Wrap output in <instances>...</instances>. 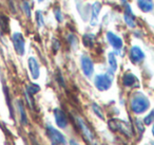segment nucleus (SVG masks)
<instances>
[{
    "label": "nucleus",
    "instance_id": "1",
    "mask_svg": "<svg viewBox=\"0 0 154 145\" xmlns=\"http://www.w3.org/2000/svg\"><path fill=\"white\" fill-rule=\"evenodd\" d=\"M131 110L135 114H141L146 112L150 107V101L147 96L141 92H136L131 98Z\"/></svg>",
    "mask_w": 154,
    "mask_h": 145
},
{
    "label": "nucleus",
    "instance_id": "2",
    "mask_svg": "<svg viewBox=\"0 0 154 145\" xmlns=\"http://www.w3.org/2000/svg\"><path fill=\"white\" fill-rule=\"evenodd\" d=\"M110 129L113 130V131H118L120 134H125L126 137H132L133 130L131 125L126 121H122L119 119H112L108 123Z\"/></svg>",
    "mask_w": 154,
    "mask_h": 145
},
{
    "label": "nucleus",
    "instance_id": "3",
    "mask_svg": "<svg viewBox=\"0 0 154 145\" xmlns=\"http://www.w3.org/2000/svg\"><path fill=\"white\" fill-rule=\"evenodd\" d=\"M75 120H76L77 126H78V128L80 129V131H82V136L85 137V139H86L87 141H89L91 144L96 145L94 134H93V131L91 130V128L89 127L88 124L86 123V121H85L82 117H79V115H76V117H75Z\"/></svg>",
    "mask_w": 154,
    "mask_h": 145
},
{
    "label": "nucleus",
    "instance_id": "4",
    "mask_svg": "<svg viewBox=\"0 0 154 145\" xmlns=\"http://www.w3.org/2000/svg\"><path fill=\"white\" fill-rule=\"evenodd\" d=\"M113 79L112 74L106 73V74H98L94 79V85L99 91H107L111 88Z\"/></svg>",
    "mask_w": 154,
    "mask_h": 145
},
{
    "label": "nucleus",
    "instance_id": "5",
    "mask_svg": "<svg viewBox=\"0 0 154 145\" xmlns=\"http://www.w3.org/2000/svg\"><path fill=\"white\" fill-rule=\"evenodd\" d=\"M47 134L51 141L52 145H66V141L64 136L56 128L51 125H47Z\"/></svg>",
    "mask_w": 154,
    "mask_h": 145
},
{
    "label": "nucleus",
    "instance_id": "6",
    "mask_svg": "<svg viewBox=\"0 0 154 145\" xmlns=\"http://www.w3.org/2000/svg\"><path fill=\"white\" fill-rule=\"evenodd\" d=\"M12 43H13L14 49L18 55L22 56L26 53V40L23 35L20 32H15L12 35Z\"/></svg>",
    "mask_w": 154,
    "mask_h": 145
},
{
    "label": "nucleus",
    "instance_id": "7",
    "mask_svg": "<svg viewBox=\"0 0 154 145\" xmlns=\"http://www.w3.org/2000/svg\"><path fill=\"white\" fill-rule=\"evenodd\" d=\"M80 65H82V69L84 74L87 77L92 76L93 73H94V64H93L92 60L88 55H82L80 57Z\"/></svg>",
    "mask_w": 154,
    "mask_h": 145
},
{
    "label": "nucleus",
    "instance_id": "8",
    "mask_svg": "<svg viewBox=\"0 0 154 145\" xmlns=\"http://www.w3.org/2000/svg\"><path fill=\"white\" fill-rule=\"evenodd\" d=\"M54 113V118H55V122L57 124L58 127L60 128H66L69 125V121L66 114L62 109L60 108H55L53 111Z\"/></svg>",
    "mask_w": 154,
    "mask_h": 145
},
{
    "label": "nucleus",
    "instance_id": "9",
    "mask_svg": "<svg viewBox=\"0 0 154 145\" xmlns=\"http://www.w3.org/2000/svg\"><path fill=\"white\" fill-rule=\"evenodd\" d=\"M107 40H108V43L110 44V46H111L115 51H119V50L122 49V46H124L122 39L120 38L118 35H116L115 33L108 32L107 33Z\"/></svg>",
    "mask_w": 154,
    "mask_h": 145
},
{
    "label": "nucleus",
    "instance_id": "10",
    "mask_svg": "<svg viewBox=\"0 0 154 145\" xmlns=\"http://www.w3.org/2000/svg\"><path fill=\"white\" fill-rule=\"evenodd\" d=\"M130 60L135 65L140 64L145 60V53L138 46H133L130 49Z\"/></svg>",
    "mask_w": 154,
    "mask_h": 145
},
{
    "label": "nucleus",
    "instance_id": "11",
    "mask_svg": "<svg viewBox=\"0 0 154 145\" xmlns=\"http://www.w3.org/2000/svg\"><path fill=\"white\" fill-rule=\"evenodd\" d=\"M124 19L125 22L127 24V26L130 29H134L136 27V20H135V16L134 13L132 12L130 5L127 3L125 5V15H124Z\"/></svg>",
    "mask_w": 154,
    "mask_h": 145
},
{
    "label": "nucleus",
    "instance_id": "12",
    "mask_svg": "<svg viewBox=\"0 0 154 145\" xmlns=\"http://www.w3.org/2000/svg\"><path fill=\"white\" fill-rule=\"evenodd\" d=\"M28 66L29 70H30L31 76L33 79H37L40 74V67H39V63L37 62V60L33 56H31L28 60Z\"/></svg>",
    "mask_w": 154,
    "mask_h": 145
},
{
    "label": "nucleus",
    "instance_id": "13",
    "mask_svg": "<svg viewBox=\"0 0 154 145\" xmlns=\"http://www.w3.org/2000/svg\"><path fill=\"white\" fill-rule=\"evenodd\" d=\"M122 84L128 88H137L139 86V81L133 73L127 72L122 76Z\"/></svg>",
    "mask_w": 154,
    "mask_h": 145
},
{
    "label": "nucleus",
    "instance_id": "14",
    "mask_svg": "<svg viewBox=\"0 0 154 145\" xmlns=\"http://www.w3.org/2000/svg\"><path fill=\"white\" fill-rule=\"evenodd\" d=\"M101 11V3L99 1H95L92 5V10H91V20L90 24L92 27H95L98 22L99 13Z\"/></svg>",
    "mask_w": 154,
    "mask_h": 145
},
{
    "label": "nucleus",
    "instance_id": "15",
    "mask_svg": "<svg viewBox=\"0 0 154 145\" xmlns=\"http://www.w3.org/2000/svg\"><path fill=\"white\" fill-rule=\"evenodd\" d=\"M136 2H137V7L143 13H150L154 9L153 0H136Z\"/></svg>",
    "mask_w": 154,
    "mask_h": 145
},
{
    "label": "nucleus",
    "instance_id": "16",
    "mask_svg": "<svg viewBox=\"0 0 154 145\" xmlns=\"http://www.w3.org/2000/svg\"><path fill=\"white\" fill-rule=\"evenodd\" d=\"M94 41H95V35L91 34V33H89V34H85L84 37H82V43H84L85 47H87V48L93 47Z\"/></svg>",
    "mask_w": 154,
    "mask_h": 145
},
{
    "label": "nucleus",
    "instance_id": "17",
    "mask_svg": "<svg viewBox=\"0 0 154 145\" xmlns=\"http://www.w3.org/2000/svg\"><path fill=\"white\" fill-rule=\"evenodd\" d=\"M17 107H18V110H19V113H20V120H21V123L23 125H26L28 124V118H26V110H24V107L22 105V103L20 101L17 102Z\"/></svg>",
    "mask_w": 154,
    "mask_h": 145
},
{
    "label": "nucleus",
    "instance_id": "18",
    "mask_svg": "<svg viewBox=\"0 0 154 145\" xmlns=\"http://www.w3.org/2000/svg\"><path fill=\"white\" fill-rule=\"evenodd\" d=\"M108 60H109L110 68L112 71H116L117 69V60H116V56L113 52H110L109 55H108Z\"/></svg>",
    "mask_w": 154,
    "mask_h": 145
},
{
    "label": "nucleus",
    "instance_id": "19",
    "mask_svg": "<svg viewBox=\"0 0 154 145\" xmlns=\"http://www.w3.org/2000/svg\"><path fill=\"white\" fill-rule=\"evenodd\" d=\"M39 90H40V87H39L38 85H36V84H30V85L26 86V91L28 92V93H30L31 95H34V94H36L37 92H39Z\"/></svg>",
    "mask_w": 154,
    "mask_h": 145
},
{
    "label": "nucleus",
    "instance_id": "20",
    "mask_svg": "<svg viewBox=\"0 0 154 145\" xmlns=\"http://www.w3.org/2000/svg\"><path fill=\"white\" fill-rule=\"evenodd\" d=\"M35 19H36V24L39 28L43 27L45 24V19H43V15H42V12L41 11H37L35 13Z\"/></svg>",
    "mask_w": 154,
    "mask_h": 145
},
{
    "label": "nucleus",
    "instance_id": "21",
    "mask_svg": "<svg viewBox=\"0 0 154 145\" xmlns=\"http://www.w3.org/2000/svg\"><path fill=\"white\" fill-rule=\"evenodd\" d=\"M154 123V110L150 111L145 118H143V124L145 125H151V124Z\"/></svg>",
    "mask_w": 154,
    "mask_h": 145
},
{
    "label": "nucleus",
    "instance_id": "22",
    "mask_svg": "<svg viewBox=\"0 0 154 145\" xmlns=\"http://www.w3.org/2000/svg\"><path fill=\"white\" fill-rule=\"evenodd\" d=\"M92 109H93V111H94V113L97 115V117L99 118V119H101V120H105V117H103V110H101V108L98 106L97 104H92Z\"/></svg>",
    "mask_w": 154,
    "mask_h": 145
},
{
    "label": "nucleus",
    "instance_id": "23",
    "mask_svg": "<svg viewBox=\"0 0 154 145\" xmlns=\"http://www.w3.org/2000/svg\"><path fill=\"white\" fill-rule=\"evenodd\" d=\"M22 10H23L24 14H26L28 17H31V15H32V12H31V5H30V3H29L28 1H24V2L22 3Z\"/></svg>",
    "mask_w": 154,
    "mask_h": 145
},
{
    "label": "nucleus",
    "instance_id": "24",
    "mask_svg": "<svg viewBox=\"0 0 154 145\" xmlns=\"http://www.w3.org/2000/svg\"><path fill=\"white\" fill-rule=\"evenodd\" d=\"M54 16H55L56 20H57L58 22H62V20H63V14H62L61 10H60L59 8L54 10Z\"/></svg>",
    "mask_w": 154,
    "mask_h": 145
},
{
    "label": "nucleus",
    "instance_id": "25",
    "mask_svg": "<svg viewBox=\"0 0 154 145\" xmlns=\"http://www.w3.org/2000/svg\"><path fill=\"white\" fill-rule=\"evenodd\" d=\"M68 41L71 44V46H72V47L76 46V45H77V43H78V40H77V37L75 36L74 34H69V36H68Z\"/></svg>",
    "mask_w": 154,
    "mask_h": 145
},
{
    "label": "nucleus",
    "instance_id": "26",
    "mask_svg": "<svg viewBox=\"0 0 154 145\" xmlns=\"http://www.w3.org/2000/svg\"><path fill=\"white\" fill-rule=\"evenodd\" d=\"M53 48L55 49V51L59 50V48H60V43L57 40V39H54V41H53Z\"/></svg>",
    "mask_w": 154,
    "mask_h": 145
},
{
    "label": "nucleus",
    "instance_id": "27",
    "mask_svg": "<svg viewBox=\"0 0 154 145\" xmlns=\"http://www.w3.org/2000/svg\"><path fill=\"white\" fill-rule=\"evenodd\" d=\"M136 126H137V128L140 130V132H143V130H145L143 125V123H141L140 121H138V120H136Z\"/></svg>",
    "mask_w": 154,
    "mask_h": 145
},
{
    "label": "nucleus",
    "instance_id": "28",
    "mask_svg": "<svg viewBox=\"0 0 154 145\" xmlns=\"http://www.w3.org/2000/svg\"><path fill=\"white\" fill-rule=\"evenodd\" d=\"M58 82H59V84H60L61 86H64L63 77L61 76V74H60V73H58Z\"/></svg>",
    "mask_w": 154,
    "mask_h": 145
},
{
    "label": "nucleus",
    "instance_id": "29",
    "mask_svg": "<svg viewBox=\"0 0 154 145\" xmlns=\"http://www.w3.org/2000/svg\"><path fill=\"white\" fill-rule=\"evenodd\" d=\"M69 144H70V145H79L75 140H71L70 142H69Z\"/></svg>",
    "mask_w": 154,
    "mask_h": 145
},
{
    "label": "nucleus",
    "instance_id": "30",
    "mask_svg": "<svg viewBox=\"0 0 154 145\" xmlns=\"http://www.w3.org/2000/svg\"><path fill=\"white\" fill-rule=\"evenodd\" d=\"M120 2H122V5H127V0H120Z\"/></svg>",
    "mask_w": 154,
    "mask_h": 145
},
{
    "label": "nucleus",
    "instance_id": "31",
    "mask_svg": "<svg viewBox=\"0 0 154 145\" xmlns=\"http://www.w3.org/2000/svg\"><path fill=\"white\" fill-rule=\"evenodd\" d=\"M152 134H153V137H154V123H153V126H152Z\"/></svg>",
    "mask_w": 154,
    "mask_h": 145
},
{
    "label": "nucleus",
    "instance_id": "32",
    "mask_svg": "<svg viewBox=\"0 0 154 145\" xmlns=\"http://www.w3.org/2000/svg\"><path fill=\"white\" fill-rule=\"evenodd\" d=\"M39 2H42V1H45V0H38Z\"/></svg>",
    "mask_w": 154,
    "mask_h": 145
}]
</instances>
